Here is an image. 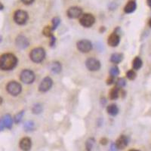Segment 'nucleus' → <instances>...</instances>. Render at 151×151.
Masks as SVG:
<instances>
[{
	"instance_id": "6",
	"label": "nucleus",
	"mask_w": 151,
	"mask_h": 151,
	"mask_svg": "<svg viewBox=\"0 0 151 151\" xmlns=\"http://www.w3.org/2000/svg\"><path fill=\"white\" fill-rule=\"evenodd\" d=\"M35 74L30 69H23L20 75V79L25 84H31L35 80Z\"/></svg>"
},
{
	"instance_id": "41",
	"label": "nucleus",
	"mask_w": 151,
	"mask_h": 151,
	"mask_svg": "<svg viewBox=\"0 0 151 151\" xmlns=\"http://www.w3.org/2000/svg\"><path fill=\"white\" fill-rule=\"evenodd\" d=\"M148 25H149V27L151 28V18L149 19V21H148Z\"/></svg>"
},
{
	"instance_id": "9",
	"label": "nucleus",
	"mask_w": 151,
	"mask_h": 151,
	"mask_svg": "<svg viewBox=\"0 0 151 151\" xmlns=\"http://www.w3.org/2000/svg\"><path fill=\"white\" fill-rule=\"evenodd\" d=\"M67 14L69 18L77 19L82 15V9L78 6H73L68 9L67 11Z\"/></svg>"
},
{
	"instance_id": "32",
	"label": "nucleus",
	"mask_w": 151,
	"mask_h": 151,
	"mask_svg": "<svg viewBox=\"0 0 151 151\" xmlns=\"http://www.w3.org/2000/svg\"><path fill=\"white\" fill-rule=\"evenodd\" d=\"M55 42H56V38L55 36H52V37H50V46H54L55 45Z\"/></svg>"
},
{
	"instance_id": "12",
	"label": "nucleus",
	"mask_w": 151,
	"mask_h": 151,
	"mask_svg": "<svg viewBox=\"0 0 151 151\" xmlns=\"http://www.w3.org/2000/svg\"><path fill=\"white\" fill-rule=\"evenodd\" d=\"M120 42V36L117 33H113L108 38V45L111 47H116Z\"/></svg>"
},
{
	"instance_id": "37",
	"label": "nucleus",
	"mask_w": 151,
	"mask_h": 151,
	"mask_svg": "<svg viewBox=\"0 0 151 151\" xmlns=\"http://www.w3.org/2000/svg\"><path fill=\"white\" fill-rule=\"evenodd\" d=\"M101 104L103 105V106H104L105 103H106V102H107V100L105 99L104 98H102L101 100Z\"/></svg>"
},
{
	"instance_id": "13",
	"label": "nucleus",
	"mask_w": 151,
	"mask_h": 151,
	"mask_svg": "<svg viewBox=\"0 0 151 151\" xmlns=\"http://www.w3.org/2000/svg\"><path fill=\"white\" fill-rule=\"evenodd\" d=\"M20 147L23 151H30L32 147V141L29 138H23L20 141Z\"/></svg>"
},
{
	"instance_id": "17",
	"label": "nucleus",
	"mask_w": 151,
	"mask_h": 151,
	"mask_svg": "<svg viewBox=\"0 0 151 151\" xmlns=\"http://www.w3.org/2000/svg\"><path fill=\"white\" fill-rule=\"evenodd\" d=\"M123 55L121 53H114L111 55L110 57V61L113 63V64H117L123 60Z\"/></svg>"
},
{
	"instance_id": "7",
	"label": "nucleus",
	"mask_w": 151,
	"mask_h": 151,
	"mask_svg": "<svg viewBox=\"0 0 151 151\" xmlns=\"http://www.w3.org/2000/svg\"><path fill=\"white\" fill-rule=\"evenodd\" d=\"M77 46L79 52L82 53H87L92 49V44L87 39H82L77 43Z\"/></svg>"
},
{
	"instance_id": "25",
	"label": "nucleus",
	"mask_w": 151,
	"mask_h": 151,
	"mask_svg": "<svg viewBox=\"0 0 151 151\" xmlns=\"http://www.w3.org/2000/svg\"><path fill=\"white\" fill-rule=\"evenodd\" d=\"M23 114H24V111L22 110V111H21V112H19L18 113H17L16 115L14 116V123H16V124H18V123H21L22 120V118H23Z\"/></svg>"
},
{
	"instance_id": "28",
	"label": "nucleus",
	"mask_w": 151,
	"mask_h": 151,
	"mask_svg": "<svg viewBox=\"0 0 151 151\" xmlns=\"http://www.w3.org/2000/svg\"><path fill=\"white\" fill-rule=\"evenodd\" d=\"M52 30H55L56 29H57V27L59 26V24H60V19L58 18V17H55V18H54L53 19H52Z\"/></svg>"
},
{
	"instance_id": "20",
	"label": "nucleus",
	"mask_w": 151,
	"mask_h": 151,
	"mask_svg": "<svg viewBox=\"0 0 151 151\" xmlns=\"http://www.w3.org/2000/svg\"><path fill=\"white\" fill-rule=\"evenodd\" d=\"M119 89L117 88L116 86V87L113 88L110 91V98L111 100H116L118 99V98L119 97Z\"/></svg>"
},
{
	"instance_id": "24",
	"label": "nucleus",
	"mask_w": 151,
	"mask_h": 151,
	"mask_svg": "<svg viewBox=\"0 0 151 151\" xmlns=\"http://www.w3.org/2000/svg\"><path fill=\"white\" fill-rule=\"evenodd\" d=\"M53 30L51 27L49 26H46V27H45L44 29L43 30V33L45 36H46V37H52L53 36Z\"/></svg>"
},
{
	"instance_id": "40",
	"label": "nucleus",
	"mask_w": 151,
	"mask_h": 151,
	"mask_svg": "<svg viewBox=\"0 0 151 151\" xmlns=\"http://www.w3.org/2000/svg\"><path fill=\"white\" fill-rule=\"evenodd\" d=\"M3 9H4L3 4H2V2H0V11H2V10H3Z\"/></svg>"
},
{
	"instance_id": "27",
	"label": "nucleus",
	"mask_w": 151,
	"mask_h": 151,
	"mask_svg": "<svg viewBox=\"0 0 151 151\" xmlns=\"http://www.w3.org/2000/svg\"><path fill=\"white\" fill-rule=\"evenodd\" d=\"M119 74V69L118 67L114 66V67H112L110 68V76H112V77H117Z\"/></svg>"
},
{
	"instance_id": "31",
	"label": "nucleus",
	"mask_w": 151,
	"mask_h": 151,
	"mask_svg": "<svg viewBox=\"0 0 151 151\" xmlns=\"http://www.w3.org/2000/svg\"><path fill=\"white\" fill-rule=\"evenodd\" d=\"M113 83H114V77H112V76H110V77H109L107 80V85H110Z\"/></svg>"
},
{
	"instance_id": "16",
	"label": "nucleus",
	"mask_w": 151,
	"mask_h": 151,
	"mask_svg": "<svg viewBox=\"0 0 151 151\" xmlns=\"http://www.w3.org/2000/svg\"><path fill=\"white\" fill-rule=\"evenodd\" d=\"M137 9V3L135 1H130L126 4V6L124 8V11L126 14H131L133 13L134 11Z\"/></svg>"
},
{
	"instance_id": "11",
	"label": "nucleus",
	"mask_w": 151,
	"mask_h": 151,
	"mask_svg": "<svg viewBox=\"0 0 151 151\" xmlns=\"http://www.w3.org/2000/svg\"><path fill=\"white\" fill-rule=\"evenodd\" d=\"M128 141H129V140H128L127 136H125V135H121L120 137L116 140V142L115 144L118 149L123 150L128 146Z\"/></svg>"
},
{
	"instance_id": "42",
	"label": "nucleus",
	"mask_w": 151,
	"mask_h": 151,
	"mask_svg": "<svg viewBox=\"0 0 151 151\" xmlns=\"http://www.w3.org/2000/svg\"><path fill=\"white\" fill-rule=\"evenodd\" d=\"M2 103V98L0 97V104H1Z\"/></svg>"
},
{
	"instance_id": "14",
	"label": "nucleus",
	"mask_w": 151,
	"mask_h": 151,
	"mask_svg": "<svg viewBox=\"0 0 151 151\" xmlns=\"http://www.w3.org/2000/svg\"><path fill=\"white\" fill-rule=\"evenodd\" d=\"M15 44L21 49H24L29 45V41L24 36H18L15 40Z\"/></svg>"
},
{
	"instance_id": "33",
	"label": "nucleus",
	"mask_w": 151,
	"mask_h": 151,
	"mask_svg": "<svg viewBox=\"0 0 151 151\" xmlns=\"http://www.w3.org/2000/svg\"><path fill=\"white\" fill-rule=\"evenodd\" d=\"M118 150L119 149L117 148V147H116L115 143L111 144V145H110V151H118Z\"/></svg>"
},
{
	"instance_id": "29",
	"label": "nucleus",
	"mask_w": 151,
	"mask_h": 151,
	"mask_svg": "<svg viewBox=\"0 0 151 151\" xmlns=\"http://www.w3.org/2000/svg\"><path fill=\"white\" fill-rule=\"evenodd\" d=\"M116 87L120 89V88H123L126 85V80L124 78H119V79L116 82Z\"/></svg>"
},
{
	"instance_id": "35",
	"label": "nucleus",
	"mask_w": 151,
	"mask_h": 151,
	"mask_svg": "<svg viewBox=\"0 0 151 151\" xmlns=\"http://www.w3.org/2000/svg\"><path fill=\"white\" fill-rule=\"evenodd\" d=\"M100 143H101L102 145H106V144L108 143V139L106 138H103L101 139V140H100Z\"/></svg>"
},
{
	"instance_id": "23",
	"label": "nucleus",
	"mask_w": 151,
	"mask_h": 151,
	"mask_svg": "<svg viewBox=\"0 0 151 151\" xmlns=\"http://www.w3.org/2000/svg\"><path fill=\"white\" fill-rule=\"evenodd\" d=\"M34 127H35V124L33 121H27L23 125V128L26 132H31L34 129Z\"/></svg>"
},
{
	"instance_id": "18",
	"label": "nucleus",
	"mask_w": 151,
	"mask_h": 151,
	"mask_svg": "<svg viewBox=\"0 0 151 151\" xmlns=\"http://www.w3.org/2000/svg\"><path fill=\"white\" fill-rule=\"evenodd\" d=\"M51 70H52L53 73H60L61 69H62V66L60 64V62H57V61H55V62H52L51 64Z\"/></svg>"
},
{
	"instance_id": "5",
	"label": "nucleus",
	"mask_w": 151,
	"mask_h": 151,
	"mask_svg": "<svg viewBox=\"0 0 151 151\" xmlns=\"http://www.w3.org/2000/svg\"><path fill=\"white\" fill-rule=\"evenodd\" d=\"M79 23L82 27L89 28L93 26V24L95 23V18L92 14H90V13L84 14L80 17Z\"/></svg>"
},
{
	"instance_id": "39",
	"label": "nucleus",
	"mask_w": 151,
	"mask_h": 151,
	"mask_svg": "<svg viewBox=\"0 0 151 151\" xmlns=\"http://www.w3.org/2000/svg\"><path fill=\"white\" fill-rule=\"evenodd\" d=\"M147 6L151 9V0H147Z\"/></svg>"
},
{
	"instance_id": "30",
	"label": "nucleus",
	"mask_w": 151,
	"mask_h": 151,
	"mask_svg": "<svg viewBox=\"0 0 151 151\" xmlns=\"http://www.w3.org/2000/svg\"><path fill=\"white\" fill-rule=\"evenodd\" d=\"M136 73L134 71L133 69H130L126 73V77L128 79L130 80H134L135 78H136Z\"/></svg>"
},
{
	"instance_id": "34",
	"label": "nucleus",
	"mask_w": 151,
	"mask_h": 151,
	"mask_svg": "<svg viewBox=\"0 0 151 151\" xmlns=\"http://www.w3.org/2000/svg\"><path fill=\"white\" fill-rule=\"evenodd\" d=\"M21 1L24 5L29 6V5H31L32 3H33V2L35 0H21Z\"/></svg>"
},
{
	"instance_id": "43",
	"label": "nucleus",
	"mask_w": 151,
	"mask_h": 151,
	"mask_svg": "<svg viewBox=\"0 0 151 151\" xmlns=\"http://www.w3.org/2000/svg\"><path fill=\"white\" fill-rule=\"evenodd\" d=\"M129 151H139V150H131Z\"/></svg>"
},
{
	"instance_id": "2",
	"label": "nucleus",
	"mask_w": 151,
	"mask_h": 151,
	"mask_svg": "<svg viewBox=\"0 0 151 151\" xmlns=\"http://www.w3.org/2000/svg\"><path fill=\"white\" fill-rule=\"evenodd\" d=\"M30 59L35 63H41L45 57V52L41 47L34 48L31 51L30 55Z\"/></svg>"
},
{
	"instance_id": "36",
	"label": "nucleus",
	"mask_w": 151,
	"mask_h": 151,
	"mask_svg": "<svg viewBox=\"0 0 151 151\" xmlns=\"http://www.w3.org/2000/svg\"><path fill=\"white\" fill-rule=\"evenodd\" d=\"M4 128H5V126H4V123L2 122V119H0V132L3 131Z\"/></svg>"
},
{
	"instance_id": "1",
	"label": "nucleus",
	"mask_w": 151,
	"mask_h": 151,
	"mask_svg": "<svg viewBox=\"0 0 151 151\" xmlns=\"http://www.w3.org/2000/svg\"><path fill=\"white\" fill-rule=\"evenodd\" d=\"M18 64V58L11 53L3 54L0 56V69L11 70Z\"/></svg>"
},
{
	"instance_id": "38",
	"label": "nucleus",
	"mask_w": 151,
	"mask_h": 151,
	"mask_svg": "<svg viewBox=\"0 0 151 151\" xmlns=\"http://www.w3.org/2000/svg\"><path fill=\"white\" fill-rule=\"evenodd\" d=\"M105 30H106V29H105L104 27H101V29H100V32H101L102 33L104 32Z\"/></svg>"
},
{
	"instance_id": "26",
	"label": "nucleus",
	"mask_w": 151,
	"mask_h": 151,
	"mask_svg": "<svg viewBox=\"0 0 151 151\" xmlns=\"http://www.w3.org/2000/svg\"><path fill=\"white\" fill-rule=\"evenodd\" d=\"M43 106H42L41 104H36V105H34L32 109V112L34 114H39V113H41L42 112H43Z\"/></svg>"
},
{
	"instance_id": "19",
	"label": "nucleus",
	"mask_w": 151,
	"mask_h": 151,
	"mask_svg": "<svg viewBox=\"0 0 151 151\" xmlns=\"http://www.w3.org/2000/svg\"><path fill=\"white\" fill-rule=\"evenodd\" d=\"M107 111L108 114H110V116H115L119 113V109H118L117 106L116 104H110L109 106H107Z\"/></svg>"
},
{
	"instance_id": "4",
	"label": "nucleus",
	"mask_w": 151,
	"mask_h": 151,
	"mask_svg": "<svg viewBox=\"0 0 151 151\" xmlns=\"http://www.w3.org/2000/svg\"><path fill=\"white\" fill-rule=\"evenodd\" d=\"M6 90L12 96H18V94L21 92L22 87L19 82L16 81H11L8 83Z\"/></svg>"
},
{
	"instance_id": "21",
	"label": "nucleus",
	"mask_w": 151,
	"mask_h": 151,
	"mask_svg": "<svg viewBox=\"0 0 151 151\" xmlns=\"http://www.w3.org/2000/svg\"><path fill=\"white\" fill-rule=\"evenodd\" d=\"M142 64V60L140 59V57H136L134 59L133 62H132V67H133V69H135V70H138L139 69L141 68Z\"/></svg>"
},
{
	"instance_id": "22",
	"label": "nucleus",
	"mask_w": 151,
	"mask_h": 151,
	"mask_svg": "<svg viewBox=\"0 0 151 151\" xmlns=\"http://www.w3.org/2000/svg\"><path fill=\"white\" fill-rule=\"evenodd\" d=\"M94 142H95V140H94L93 138H89L86 140V142H85V148H86V150L87 151L92 150Z\"/></svg>"
},
{
	"instance_id": "15",
	"label": "nucleus",
	"mask_w": 151,
	"mask_h": 151,
	"mask_svg": "<svg viewBox=\"0 0 151 151\" xmlns=\"http://www.w3.org/2000/svg\"><path fill=\"white\" fill-rule=\"evenodd\" d=\"M4 123V126L5 128H8V129H11L12 128L13 125V119L11 118V116L9 114H6L3 116V117L1 118Z\"/></svg>"
},
{
	"instance_id": "10",
	"label": "nucleus",
	"mask_w": 151,
	"mask_h": 151,
	"mask_svg": "<svg viewBox=\"0 0 151 151\" xmlns=\"http://www.w3.org/2000/svg\"><path fill=\"white\" fill-rule=\"evenodd\" d=\"M53 85V81L50 77H45L39 86V91L41 92H46L52 88Z\"/></svg>"
},
{
	"instance_id": "8",
	"label": "nucleus",
	"mask_w": 151,
	"mask_h": 151,
	"mask_svg": "<svg viewBox=\"0 0 151 151\" xmlns=\"http://www.w3.org/2000/svg\"><path fill=\"white\" fill-rule=\"evenodd\" d=\"M85 65H86L88 69H89L90 71H98L101 67V64L99 60L94 57H90V58L87 59L85 62Z\"/></svg>"
},
{
	"instance_id": "3",
	"label": "nucleus",
	"mask_w": 151,
	"mask_h": 151,
	"mask_svg": "<svg viewBox=\"0 0 151 151\" xmlns=\"http://www.w3.org/2000/svg\"><path fill=\"white\" fill-rule=\"evenodd\" d=\"M28 14L23 10H17L14 14V21L18 25H24L28 21Z\"/></svg>"
}]
</instances>
